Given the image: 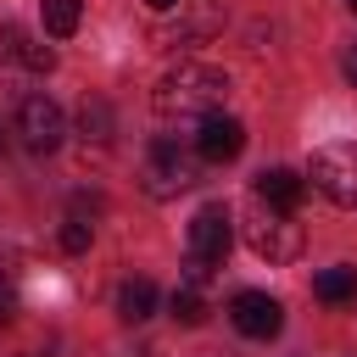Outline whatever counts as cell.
<instances>
[{
    "label": "cell",
    "mask_w": 357,
    "mask_h": 357,
    "mask_svg": "<svg viewBox=\"0 0 357 357\" xmlns=\"http://www.w3.org/2000/svg\"><path fill=\"white\" fill-rule=\"evenodd\" d=\"M346 78H351V84H357V45H351V50H346Z\"/></svg>",
    "instance_id": "18"
},
{
    "label": "cell",
    "mask_w": 357,
    "mask_h": 357,
    "mask_svg": "<svg viewBox=\"0 0 357 357\" xmlns=\"http://www.w3.org/2000/svg\"><path fill=\"white\" fill-rule=\"evenodd\" d=\"M6 39H11V56H17V61H28L33 73H50V67H56V50H50V45H28L17 28H6Z\"/></svg>",
    "instance_id": "14"
},
{
    "label": "cell",
    "mask_w": 357,
    "mask_h": 357,
    "mask_svg": "<svg viewBox=\"0 0 357 357\" xmlns=\"http://www.w3.org/2000/svg\"><path fill=\"white\" fill-rule=\"evenodd\" d=\"M229 318H234V329L251 335V340H273V335L284 329V307H279L268 290H240V296L229 301Z\"/></svg>",
    "instance_id": "7"
},
{
    "label": "cell",
    "mask_w": 357,
    "mask_h": 357,
    "mask_svg": "<svg viewBox=\"0 0 357 357\" xmlns=\"http://www.w3.org/2000/svg\"><path fill=\"white\" fill-rule=\"evenodd\" d=\"M17 134H22L28 151L50 156V151L61 145V134H67V117H61V106H56L50 95H28V100L17 106Z\"/></svg>",
    "instance_id": "6"
},
{
    "label": "cell",
    "mask_w": 357,
    "mask_h": 357,
    "mask_svg": "<svg viewBox=\"0 0 357 357\" xmlns=\"http://www.w3.org/2000/svg\"><path fill=\"white\" fill-rule=\"evenodd\" d=\"M173 318H178V324H190V329H195V324H206V301H201V290H195V284L173 290Z\"/></svg>",
    "instance_id": "15"
},
{
    "label": "cell",
    "mask_w": 357,
    "mask_h": 357,
    "mask_svg": "<svg viewBox=\"0 0 357 357\" xmlns=\"http://www.w3.org/2000/svg\"><path fill=\"white\" fill-rule=\"evenodd\" d=\"M312 190L335 206H357V145H318L312 151Z\"/></svg>",
    "instance_id": "3"
},
{
    "label": "cell",
    "mask_w": 357,
    "mask_h": 357,
    "mask_svg": "<svg viewBox=\"0 0 357 357\" xmlns=\"http://www.w3.org/2000/svg\"><path fill=\"white\" fill-rule=\"evenodd\" d=\"M39 11H45V33H56V39L78 33V22H84V0H39Z\"/></svg>",
    "instance_id": "13"
},
{
    "label": "cell",
    "mask_w": 357,
    "mask_h": 357,
    "mask_svg": "<svg viewBox=\"0 0 357 357\" xmlns=\"http://www.w3.org/2000/svg\"><path fill=\"white\" fill-rule=\"evenodd\" d=\"M346 6H351V11H357V0H346Z\"/></svg>",
    "instance_id": "20"
},
{
    "label": "cell",
    "mask_w": 357,
    "mask_h": 357,
    "mask_svg": "<svg viewBox=\"0 0 357 357\" xmlns=\"http://www.w3.org/2000/svg\"><path fill=\"white\" fill-rule=\"evenodd\" d=\"M312 290H318V301H329V307H340V301H357V268H324L318 279H312Z\"/></svg>",
    "instance_id": "12"
},
{
    "label": "cell",
    "mask_w": 357,
    "mask_h": 357,
    "mask_svg": "<svg viewBox=\"0 0 357 357\" xmlns=\"http://www.w3.org/2000/svg\"><path fill=\"white\" fill-rule=\"evenodd\" d=\"M245 245L268 262H296L301 257V223H290V212H273V206H257L251 223H245Z\"/></svg>",
    "instance_id": "4"
},
{
    "label": "cell",
    "mask_w": 357,
    "mask_h": 357,
    "mask_svg": "<svg viewBox=\"0 0 357 357\" xmlns=\"http://www.w3.org/2000/svg\"><path fill=\"white\" fill-rule=\"evenodd\" d=\"M156 312V284L151 279H123L117 284V318L123 324H145Z\"/></svg>",
    "instance_id": "10"
},
{
    "label": "cell",
    "mask_w": 357,
    "mask_h": 357,
    "mask_svg": "<svg viewBox=\"0 0 357 357\" xmlns=\"http://www.w3.org/2000/svg\"><path fill=\"white\" fill-rule=\"evenodd\" d=\"M223 95H229V73L223 67H212V61H178L156 84V117L195 128L201 117L223 112Z\"/></svg>",
    "instance_id": "1"
},
{
    "label": "cell",
    "mask_w": 357,
    "mask_h": 357,
    "mask_svg": "<svg viewBox=\"0 0 357 357\" xmlns=\"http://www.w3.org/2000/svg\"><path fill=\"white\" fill-rule=\"evenodd\" d=\"M11 312H17V284H11L6 273H0V324H6Z\"/></svg>",
    "instance_id": "17"
},
{
    "label": "cell",
    "mask_w": 357,
    "mask_h": 357,
    "mask_svg": "<svg viewBox=\"0 0 357 357\" xmlns=\"http://www.w3.org/2000/svg\"><path fill=\"white\" fill-rule=\"evenodd\" d=\"M78 134H84V139H95V145H106V139L117 134L112 106H106L100 95H84V106H78Z\"/></svg>",
    "instance_id": "11"
},
{
    "label": "cell",
    "mask_w": 357,
    "mask_h": 357,
    "mask_svg": "<svg viewBox=\"0 0 357 357\" xmlns=\"http://www.w3.org/2000/svg\"><path fill=\"white\" fill-rule=\"evenodd\" d=\"M0 139H6V134H0Z\"/></svg>",
    "instance_id": "21"
},
{
    "label": "cell",
    "mask_w": 357,
    "mask_h": 357,
    "mask_svg": "<svg viewBox=\"0 0 357 357\" xmlns=\"http://www.w3.org/2000/svg\"><path fill=\"white\" fill-rule=\"evenodd\" d=\"M61 251H89V223H61Z\"/></svg>",
    "instance_id": "16"
},
{
    "label": "cell",
    "mask_w": 357,
    "mask_h": 357,
    "mask_svg": "<svg viewBox=\"0 0 357 357\" xmlns=\"http://www.w3.org/2000/svg\"><path fill=\"white\" fill-rule=\"evenodd\" d=\"M301 195H307V184H301L290 167H268V173H257V201H262V206H273V212H290V218H296Z\"/></svg>",
    "instance_id": "9"
},
{
    "label": "cell",
    "mask_w": 357,
    "mask_h": 357,
    "mask_svg": "<svg viewBox=\"0 0 357 357\" xmlns=\"http://www.w3.org/2000/svg\"><path fill=\"white\" fill-rule=\"evenodd\" d=\"M229 245H234V218H229V206H223V201L201 206V212L190 218V262L218 268V262L229 257Z\"/></svg>",
    "instance_id": "5"
},
{
    "label": "cell",
    "mask_w": 357,
    "mask_h": 357,
    "mask_svg": "<svg viewBox=\"0 0 357 357\" xmlns=\"http://www.w3.org/2000/svg\"><path fill=\"white\" fill-rule=\"evenodd\" d=\"M245 151V123L229 117V112H212L195 123V156L201 162H234Z\"/></svg>",
    "instance_id": "8"
},
{
    "label": "cell",
    "mask_w": 357,
    "mask_h": 357,
    "mask_svg": "<svg viewBox=\"0 0 357 357\" xmlns=\"http://www.w3.org/2000/svg\"><path fill=\"white\" fill-rule=\"evenodd\" d=\"M139 184H145V195L151 201H173V195H184L190 184H195V156H184L178 151V139H151V151H145V167H139Z\"/></svg>",
    "instance_id": "2"
},
{
    "label": "cell",
    "mask_w": 357,
    "mask_h": 357,
    "mask_svg": "<svg viewBox=\"0 0 357 357\" xmlns=\"http://www.w3.org/2000/svg\"><path fill=\"white\" fill-rule=\"evenodd\" d=\"M145 6H151V11H173L178 0H145Z\"/></svg>",
    "instance_id": "19"
}]
</instances>
